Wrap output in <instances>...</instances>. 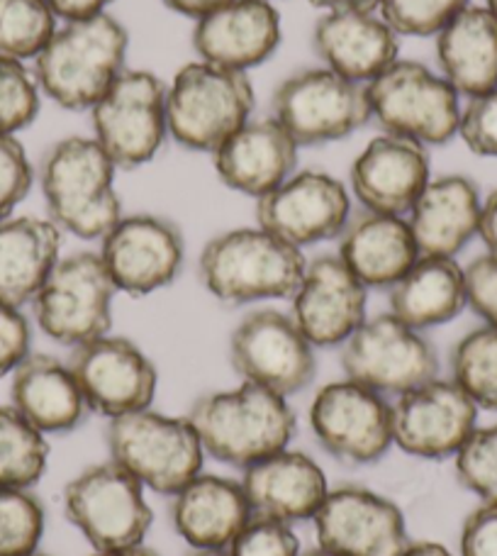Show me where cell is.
Instances as JSON below:
<instances>
[{
  "label": "cell",
  "instance_id": "1",
  "mask_svg": "<svg viewBox=\"0 0 497 556\" xmlns=\"http://www.w3.org/2000/svg\"><path fill=\"white\" fill-rule=\"evenodd\" d=\"M117 168L93 137L68 135L47 149L37 168L49 220L78 240H103L123 217Z\"/></svg>",
  "mask_w": 497,
  "mask_h": 556
},
{
  "label": "cell",
  "instance_id": "2",
  "mask_svg": "<svg viewBox=\"0 0 497 556\" xmlns=\"http://www.w3.org/2000/svg\"><path fill=\"white\" fill-rule=\"evenodd\" d=\"M127 27L111 13L64 23L35 56L39 91L64 111H93L127 68Z\"/></svg>",
  "mask_w": 497,
  "mask_h": 556
},
{
  "label": "cell",
  "instance_id": "3",
  "mask_svg": "<svg viewBox=\"0 0 497 556\" xmlns=\"http://www.w3.org/2000/svg\"><path fill=\"white\" fill-rule=\"evenodd\" d=\"M305 269L303 250L258 225L215 235L197 256L203 288L225 305L293 298Z\"/></svg>",
  "mask_w": 497,
  "mask_h": 556
},
{
  "label": "cell",
  "instance_id": "4",
  "mask_svg": "<svg viewBox=\"0 0 497 556\" xmlns=\"http://www.w3.org/2000/svg\"><path fill=\"white\" fill-rule=\"evenodd\" d=\"M186 417L201 437L205 454L242 471L285 450L297 430L288 399L246 381L232 391L201 395Z\"/></svg>",
  "mask_w": 497,
  "mask_h": 556
},
{
  "label": "cell",
  "instance_id": "5",
  "mask_svg": "<svg viewBox=\"0 0 497 556\" xmlns=\"http://www.w3.org/2000/svg\"><path fill=\"white\" fill-rule=\"evenodd\" d=\"M254 105V84L244 72L197 59L178 68L168 84V137L193 152L213 154L252 121Z\"/></svg>",
  "mask_w": 497,
  "mask_h": 556
},
{
  "label": "cell",
  "instance_id": "6",
  "mask_svg": "<svg viewBox=\"0 0 497 556\" xmlns=\"http://www.w3.org/2000/svg\"><path fill=\"white\" fill-rule=\"evenodd\" d=\"M111 459L120 464L146 491L171 495L203 471L205 450L188 417L152 408L107 420Z\"/></svg>",
  "mask_w": 497,
  "mask_h": 556
},
{
  "label": "cell",
  "instance_id": "7",
  "mask_svg": "<svg viewBox=\"0 0 497 556\" xmlns=\"http://www.w3.org/2000/svg\"><path fill=\"white\" fill-rule=\"evenodd\" d=\"M371 121L383 132L442 147L459 135L461 96L422 62L397 59L366 86Z\"/></svg>",
  "mask_w": 497,
  "mask_h": 556
},
{
  "label": "cell",
  "instance_id": "8",
  "mask_svg": "<svg viewBox=\"0 0 497 556\" xmlns=\"http://www.w3.org/2000/svg\"><path fill=\"white\" fill-rule=\"evenodd\" d=\"M144 491V485L113 459L93 464L66 483V520L95 552L137 547L154 522Z\"/></svg>",
  "mask_w": 497,
  "mask_h": 556
},
{
  "label": "cell",
  "instance_id": "9",
  "mask_svg": "<svg viewBox=\"0 0 497 556\" xmlns=\"http://www.w3.org/2000/svg\"><path fill=\"white\" fill-rule=\"evenodd\" d=\"M115 295L117 288L98 252H74L56 262L29 305L39 330L74 350L111 332Z\"/></svg>",
  "mask_w": 497,
  "mask_h": 556
},
{
  "label": "cell",
  "instance_id": "10",
  "mask_svg": "<svg viewBox=\"0 0 497 556\" xmlns=\"http://www.w3.org/2000/svg\"><path fill=\"white\" fill-rule=\"evenodd\" d=\"M166 91L162 76L146 68H125L93 105V139L117 168H139L162 152L168 137Z\"/></svg>",
  "mask_w": 497,
  "mask_h": 556
},
{
  "label": "cell",
  "instance_id": "11",
  "mask_svg": "<svg viewBox=\"0 0 497 556\" xmlns=\"http://www.w3.org/2000/svg\"><path fill=\"white\" fill-rule=\"evenodd\" d=\"M271 117L297 147H317L361 130L371 121V105L366 86L315 66L291 74L276 88Z\"/></svg>",
  "mask_w": 497,
  "mask_h": 556
},
{
  "label": "cell",
  "instance_id": "12",
  "mask_svg": "<svg viewBox=\"0 0 497 556\" xmlns=\"http://www.w3.org/2000/svg\"><path fill=\"white\" fill-rule=\"evenodd\" d=\"M346 379L381 395H403L439 376V354L424 332L385 313L366 323L342 344Z\"/></svg>",
  "mask_w": 497,
  "mask_h": 556
},
{
  "label": "cell",
  "instance_id": "13",
  "mask_svg": "<svg viewBox=\"0 0 497 556\" xmlns=\"http://www.w3.org/2000/svg\"><path fill=\"white\" fill-rule=\"evenodd\" d=\"M230 364L242 381L262 386L283 399L315 381V346L291 313L258 307L242 317L230 337Z\"/></svg>",
  "mask_w": 497,
  "mask_h": 556
},
{
  "label": "cell",
  "instance_id": "14",
  "mask_svg": "<svg viewBox=\"0 0 497 556\" xmlns=\"http://www.w3.org/2000/svg\"><path fill=\"white\" fill-rule=\"evenodd\" d=\"M310 430L336 462L369 466L393 446V405L352 379L327 383L310 403Z\"/></svg>",
  "mask_w": 497,
  "mask_h": 556
},
{
  "label": "cell",
  "instance_id": "15",
  "mask_svg": "<svg viewBox=\"0 0 497 556\" xmlns=\"http://www.w3.org/2000/svg\"><path fill=\"white\" fill-rule=\"evenodd\" d=\"M98 256L117 293L144 298L176 281L186 262V240L171 217L123 215L101 240Z\"/></svg>",
  "mask_w": 497,
  "mask_h": 556
},
{
  "label": "cell",
  "instance_id": "16",
  "mask_svg": "<svg viewBox=\"0 0 497 556\" xmlns=\"http://www.w3.org/2000/svg\"><path fill=\"white\" fill-rule=\"evenodd\" d=\"M68 366L76 376L88 410L107 417L152 408L158 389L154 362L127 337L103 334L74 346Z\"/></svg>",
  "mask_w": 497,
  "mask_h": 556
},
{
  "label": "cell",
  "instance_id": "17",
  "mask_svg": "<svg viewBox=\"0 0 497 556\" xmlns=\"http://www.w3.org/2000/svg\"><path fill=\"white\" fill-rule=\"evenodd\" d=\"M349 217V188L320 168L295 172L256 201V225L297 250L336 240Z\"/></svg>",
  "mask_w": 497,
  "mask_h": 556
},
{
  "label": "cell",
  "instance_id": "18",
  "mask_svg": "<svg viewBox=\"0 0 497 556\" xmlns=\"http://www.w3.org/2000/svg\"><path fill=\"white\" fill-rule=\"evenodd\" d=\"M479 405L451 379L426 381L393 403V444L417 459H449L479 427Z\"/></svg>",
  "mask_w": 497,
  "mask_h": 556
},
{
  "label": "cell",
  "instance_id": "19",
  "mask_svg": "<svg viewBox=\"0 0 497 556\" xmlns=\"http://www.w3.org/2000/svg\"><path fill=\"white\" fill-rule=\"evenodd\" d=\"M313 522L320 547L342 556H403L412 544L403 510L364 485L330 489Z\"/></svg>",
  "mask_w": 497,
  "mask_h": 556
},
{
  "label": "cell",
  "instance_id": "20",
  "mask_svg": "<svg viewBox=\"0 0 497 556\" xmlns=\"http://www.w3.org/2000/svg\"><path fill=\"white\" fill-rule=\"evenodd\" d=\"M291 317L315 346H342L366 323L369 288L336 254L307 262L301 286L293 293Z\"/></svg>",
  "mask_w": 497,
  "mask_h": 556
},
{
  "label": "cell",
  "instance_id": "21",
  "mask_svg": "<svg viewBox=\"0 0 497 556\" xmlns=\"http://www.w3.org/2000/svg\"><path fill=\"white\" fill-rule=\"evenodd\" d=\"M430 178V147L383 132L354 159L349 188L366 211L405 217Z\"/></svg>",
  "mask_w": 497,
  "mask_h": 556
},
{
  "label": "cell",
  "instance_id": "22",
  "mask_svg": "<svg viewBox=\"0 0 497 556\" xmlns=\"http://www.w3.org/2000/svg\"><path fill=\"white\" fill-rule=\"evenodd\" d=\"M191 45L203 62L246 74L276 54L281 15L268 0H230L195 20Z\"/></svg>",
  "mask_w": 497,
  "mask_h": 556
},
{
  "label": "cell",
  "instance_id": "23",
  "mask_svg": "<svg viewBox=\"0 0 497 556\" xmlns=\"http://www.w3.org/2000/svg\"><path fill=\"white\" fill-rule=\"evenodd\" d=\"M313 47L324 68L369 86L397 62L400 35L375 10H342L317 20Z\"/></svg>",
  "mask_w": 497,
  "mask_h": 556
},
{
  "label": "cell",
  "instance_id": "24",
  "mask_svg": "<svg viewBox=\"0 0 497 556\" xmlns=\"http://www.w3.org/2000/svg\"><path fill=\"white\" fill-rule=\"evenodd\" d=\"M240 483L252 515L288 525L313 520L330 493L322 466L313 456L288 446L246 466Z\"/></svg>",
  "mask_w": 497,
  "mask_h": 556
},
{
  "label": "cell",
  "instance_id": "25",
  "mask_svg": "<svg viewBox=\"0 0 497 556\" xmlns=\"http://www.w3.org/2000/svg\"><path fill=\"white\" fill-rule=\"evenodd\" d=\"M483 198L479 184L463 174L430 178L407 213L420 256H449L466 250L479 237Z\"/></svg>",
  "mask_w": 497,
  "mask_h": 556
},
{
  "label": "cell",
  "instance_id": "26",
  "mask_svg": "<svg viewBox=\"0 0 497 556\" xmlns=\"http://www.w3.org/2000/svg\"><path fill=\"white\" fill-rule=\"evenodd\" d=\"M295 139L273 117L248 121L213 152L215 172L232 191L262 198L295 174Z\"/></svg>",
  "mask_w": 497,
  "mask_h": 556
},
{
  "label": "cell",
  "instance_id": "27",
  "mask_svg": "<svg viewBox=\"0 0 497 556\" xmlns=\"http://www.w3.org/2000/svg\"><path fill=\"white\" fill-rule=\"evenodd\" d=\"M336 256L366 288H391L420 260L407 217L373 213L361 207L336 237Z\"/></svg>",
  "mask_w": 497,
  "mask_h": 556
},
{
  "label": "cell",
  "instance_id": "28",
  "mask_svg": "<svg viewBox=\"0 0 497 556\" xmlns=\"http://www.w3.org/2000/svg\"><path fill=\"white\" fill-rule=\"evenodd\" d=\"M252 518L240 481L197 473L171 495V522L193 549H227Z\"/></svg>",
  "mask_w": 497,
  "mask_h": 556
},
{
  "label": "cell",
  "instance_id": "29",
  "mask_svg": "<svg viewBox=\"0 0 497 556\" xmlns=\"http://www.w3.org/2000/svg\"><path fill=\"white\" fill-rule=\"evenodd\" d=\"M10 405L42 434H64L84 422L88 405L68 362L29 352L13 371Z\"/></svg>",
  "mask_w": 497,
  "mask_h": 556
},
{
  "label": "cell",
  "instance_id": "30",
  "mask_svg": "<svg viewBox=\"0 0 497 556\" xmlns=\"http://www.w3.org/2000/svg\"><path fill=\"white\" fill-rule=\"evenodd\" d=\"M436 39V66L461 98L497 88V17L485 5H469L442 27Z\"/></svg>",
  "mask_w": 497,
  "mask_h": 556
},
{
  "label": "cell",
  "instance_id": "31",
  "mask_svg": "<svg viewBox=\"0 0 497 556\" xmlns=\"http://www.w3.org/2000/svg\"><path fill=\"white\" fill-rule=\"evenodd\" d=\"M64 232L35 215H13L0 223V303L23 307L62 260Z\"/></svg>",
  "mask_w": 497,
  "mask_h": 556
},
{
  "label": "cell",
  "instance_id": "32",
  "mask_svg": "<svg viewBox=\"0 0 497 556\" xmlns=\"http://www.w3.org/2000/svg\"><path fill=\"white\" fill-rule=\"evenodd\" d=\"M387 301L391 315L420 332L451 323L469 307L463 266L449 256H420L387 288Z\"/></svg>",
  "mask_w": 497,
  "mask_h": 556
},
{
  "label": "cell",
  "instance_id": "33",
  "mask_svg": "<svg viewBox=\"0 0 497 556\" xmlns=\"http://www.w3.org/2000/svg\"><path fill=\"white\" fill-rule=\"evenodd\" d=\"M49 462V442L13 405H0V489H33Z\"/></svg>",
  "mask_w": 497,
  "mask_h": 556
},
{
  "label": "cell",
  "instance_id": "34",
  "mask_svg": "<svg viewBox=\"0 0 497 556\" xmlns=\"http://www.w3.org/2000/svg\"><path fill=\"white\" fill-rule=\"evenodd\" d=\"M451 381L479 410L497 413V327L481 325L454 344Z\"/></svg>",
  "mask_w": 497,
  "mask_h": 556
},
{
  "label": "cell",
  "instance_id": "35",
  "mask_svg": "<svg viewBox=\"0 0 497 556\" xmlns=\"http://www.w3.org/2000/svg\"><path fill=\"white\" fill-rule=\"evenodd\" d=\"M56 33V15L44 0H0V56L35 62Z\"/></svg>",
  "mask_w": 497,
  "mask_h": 556
},
{
  "label": "cell",
  "instance_id": "36",
  "mask_svg": "<svg viewBox=\"0 0 497 556\" xmlns=\"http://www.w3.org/2000/svg\"><path fill=\"white\" fill-rule=\"evenodd\" d=\"M44 534V505L29 489H0V556L37 552Z\"/></svg>",
  "mask_w": 497,
  "mask_h": 556
},
{
  "label": "cell",
  "instance_id": "37",
  "mask_svg": "<svg viewBox=\"0 0 497 556\" xmlns=\"http://www.w3.org/2000/svg\"><path fill=\"white\" fill-rule=\"evenodd\" d=\"M42 105V91L27 62L0 56V135L23 132L33 125Z\"/></svg>",
  "mask_w": 497,
  "mask_h": 556
},
{
  "label": "cell",
  "instance_id": "38",
  "mask_svg": "<svg viewBox=\"0 0 497 556\" xmlns=\"http://www.w3.org/2000/svg\"><path fill=\"white\" fill-rule=\"evenodd\" d=\"M456 479L481 503H497V422L475 427L454 456Z\"/></svg>",
  "mask_w": 497,
  "mask_h": 556
},
{
  "label": "cell",
  "instance_id": "39",
  "mask_svg": "<svg viewBox=\"0 0 497 556\" xmlns=\"http://www.w3.org/2000/svg\"><path fill=\"white\" fill-rule=\"evenodd\" d=\"M469 0H378V15L400 37H436Z\"/></svg>",
  "mask_w": 497,
  "mask_h": 556
},
{
  "label": "cell",
  "instance_id": "40",
  "mask_svg": "<svg viewBox=\"0 0 497 556\" xmlns=\"http://www.w3.org/2000/svg\"><path fill=\"white\" fill-rule=\"evenodd\" d=\"M225 552L227 556H301V542L293 525L252 515Z\"/></svg>",
  "mask_w": 497,
  "mask_h": 556
},
{
  "label": "cell",
  "instance_id": "41",
  "mask_svg": "<svg viewBox=\"0 0 497 556\" xmlns=\"http://www.w3.org/2000/svg\"><path fill=\"white\" fill-rule=\"evenodd\" d=\"M35 184V166L15 135H0V223L13 217Z\"/></svg>",
  "mask_w": 497,
  "mask_h": 556
},
{
  "label": "cell",
  "instance_id": "42",
  "mask_svg": "<svg viewBox=\"0 0 497 556\" xmlns=\"http://www.w3.org/2000/svg\"><path fill=\"white\" fill-rule=\"evenodd\" d=\"M475 156L497 159V88L469 98L461 108L459 135Z\"/></svg>",
  "mask_w": 497,
  "mask_h": 556
},
{
  "label": "cell",
  "instance_id": "43",
  "mask_svg": "<svg viewBox=\"0 0 497 556\" xmlns=\"http://www.w3.org/2000/svg\"><path fill=\"white\" fill-rule=\"evenodd\" d=\"M463 271L469 307L481 317L483 325L497 327V256L483 254Z\"/></svg>",
  "mask_w": 497,
  "mask_h": 556
},
{
  "label": "cell",
  "instance_id": "44",
  "mask_svg": "<svg viewBox=\"0 0 497 556\" xmlns=\"http://www.w3.org/2000/svg\"><path fill=\"white\" fill-rule=\"evenodd\" d=\"M33 330L23 313V307L0 303V379L13 376L20 364L27 359Z\"/></svg>",
  "mask_w": 497,
  "mask_h": 556
},
{
  "label": "cell",
  "instance_id": "45",
  "mask_svg": "<svg viewBox=\"0 0 497 556\" xmlns=\"http://www.w3.org/2000/svg\"><path fill=\"white\" fill-rule=\"evenodd\" d=\"M461 556H497V503H481L461 528Z\"/></svg>",
  "mask_w": 497,
  "mask_h": 556
},
{
  "label": "cell",
  "instance_id": "46",
  "mask_svg": "<svg viewBox=\"0 0 497 556\" xmlns=\"http://www.w3.org/2000/svg\"><path fill=\"white\" fill-rule=\"evenodd\" d=\"M44 3L56 15V20L72 23V20L107 13V5L115 3V0H44Z\"/></svg>",
  "mask_w": 497,
  "mask_h": 556
},
{
  "label": "cell",
  "instance_id": "47",
  "mask_svg": "<svg viewBox=\"0 0 497 556\" xmlns=\"http://www.w3.org/2000/svg\"><path fill=\"white\" fill-rule=\"evenodd\" d=\"M479 237L485 244V254L497 256V188L483 198Z\"/></svg>",
  "mask_w": 497,
  "mask_h": 556
},
{
  "label": "cell",
  "instance_id": "48",
  "mask_svg": "<svg viewBox=\"0 0 497 556\" xmlns=\"http://www.w3.org/2000/svg\"><path fill=\"white\" fill-rule=\"evenodd\" d=\"M164 3L171 10H176V13L197 20L211 13V10L230 3V0H164Z\"/></svg>",
  "mask_w": 497,
  "mask_h": 556
},
{
  "label": "cell",
  "instance_id": "49",
  "mask_svg": "<svg viewBox=\"0 0 497 556\" xmlns=\"http://www.w3.org/2000/svg\"><path fill=\"white\" fill-rule=\"evenodd\" d=\"M324 13H342V10H375L378 0H310Z\"/></svg>",
  "mask_w": 497,
  "mask_h": 556
},
{
  "label": "cell",
  "instance_id": "50",
  "mask_svg": "<svg viewBox=\"0 0 497 556\" xmlns=\"http://www.w3.org/2000/svg\"><path fill=\"white\" fill-rule=\"evenodd\" d=\"M403 556H451V552L436 542H415Z\"/></svg>",
  "mask_w": 497,
  "mask_h": 556
},
{
  "label": "cell",
  "instance_id": "51",
  "mask_svg": "<svg viewBox=\"0 0 497 556\" xmlns=\"http://www.w3.org/2000/svg\"><path fill=\"white\" fill-rule=\"evenodd\" d=\"M91 556H158L154 549H146L144 544H137V547H125V549H111V552H93Z\"/></svg>",
  "mask_w": 497,
  "mask_h": 556
},
{
  "label": "cell",
  "instance_id": "52",
  "mask_svg": "<svg viewBox=\"0 0 497 556\" xmlns=\"http://www.w3.org/2000/svg\"><path fill=\"white\" fill-rule=\"evenodd\" d=\"M188 556H227L225 549H193Z\"/></svg>",
  "mask_w": 497,
  "mask_h": 556
},
{
  "label": "cell",
  "instance_id": "53",
  "mask_svg": "<svg viewBox=\"0 0 497 556\" xmlns=\"http://www.w3.org/2000/svg\"><path fill=\"white\" fill-rule=\"evenodd\" d=\"M301 556H342V554L330 552V549H324V547H317V549H310V552H307V554H301Z\"/></svg>",
  "mask_w": 497,
  "mask_h": 556
},
{
  "label": "cell",
  "instance_id": "54",
  "mask_svg": "<svg viewBox=\"0 0 497 556\" xmlns=\"http://www.w3.org/2000/svg\"><path fill=\"white\" fill-rule=\"evenodd\" d=\"M485 8H488L490 13L497 17V0H485Z\"/></svg>",
  "mask_w": 497,
  "mask_h": 556
},
{
  "label": "cell",
  "instance_id": "55",
  "mask_svg": "<svg viewBox=\"0 0 497 556\" xmlns=\"http://www.w3.org/2000/svg\"><path fill=\"white\" fill-rule=\"evenodd\" d=\"M27 556H49V554H42V552H33V554H27Z\"/></svg>",
  "mask_w": 497,
  "mask_h": 556
},
{
  "label": "cell",
  "instance_id": "56",
  "mask_svg": "<svg viewBox=\"0 0 497 556\" xmlns=\"http://www.w3.org/2000/svg\"><path fill=\"white\" fill-rule=\"evenodd\" d=\"M268 3H271V0H268Z\"/></svg>",
  "mask_w": 497,
  "mask_h": 556
}]
</instances>
